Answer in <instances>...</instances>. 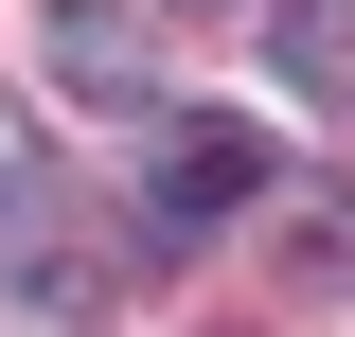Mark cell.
I'll list each match as a JSON object with an SVG mask.
<instances>
[{"label": "cell", "mask_w": 355, "mask_h": 337, "mask_svg": "<svg viewBox=\"0 0 355 337\" xmlns=\"http://www.w3.org/2000/svg\"><path fill=\"white\" fill-rule=\"evenodd\" d=\"M36 53H53V89H71V107L160 125V36H142L125 0H53V18H36Z\"/></svg>", "instance_id": "1"}, {"label": "cell", "mask_w": 355, "mask_h": 337, "mask_svg": "<svg viewBox=\"0 0 355 337\" xmlns=\"http://www.w3.org/2000/svg\"><path fill=\"white\" fill-rule=\"evenodd\" d=\"M266 178H284V160H266L249 125H160V196H142V231H160V249H196V231H231Z\"/></svg>", "instance_id": "2"}, {"label": "cell", "mask_w": 355, "mask_h": 337, "mask_svg": "<svg viewBox=\"0 0 355 337\" xmlns=\"http://www.w3.org/2000/svg\"><path fill=\"white\" fill-rule=\"evenodd\" d=\"M266 53H284L320 107H355V0H266Z\"/></svg>", "instance_id": "3"}]
</instances>
